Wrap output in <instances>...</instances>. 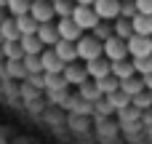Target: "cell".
Wrapping results in <instances>:
<instances>
[{
    "label": "cell",
    "mask_w": 152,
    "mask_h": 144,
    "mask_svg": "<svg viewBox=\"0 0 152 144\" xmlns=\"http://www.w3.org/2000/svg\"><path fill=\"white\" fill-rule=\"evenodd\" d=\"M112 35L120 37V40H128V37L134 35L131 21H128V19H115V21H112Z\"/></svg>",
    "instance_id": "ffe728a7"
},
{
    "label": "cell",
    "mask_w": 152,
    "mask_h": 144,
    "mask_svg": "<svg viewBox=\"0 0 152 144\" xmlns=\"http://www.w3.org/2000/svg\"><path fill=\"white\" fill-rule=\"evenodd\" d=\"M142 80H144V88H147V91L152 94V75H147V77H142Z\"/></svg>",
    "instance_id": "484cf974"
},
{
    "label": "cell",
    "mask_w": 152,
    "mask_h": 144,
    "mask_svg": "<svg viewBox=\"0 0 152 144\" xmlns=\"http://www.w3.org/2000/svg\"><path fill=\"white\" fill-rule=\"evenodd\" d=\"M91 35L99 40V43H104V40H110L112 37V21H99L94 29H91Z\"/></svg>",
    "instance_id": "7402d4cb"
},
{
    "label": "cell",
    "mask_w": 152,
    "mask_h": 144,
    "mask_svg": "<svg viewBox=\"0 0 152 144\" xmlns=\"http://www.w3.org/2000/svg\"><path fill=\"white\" fill-rule=\"evenodd\" d=\"M126 51L131 59H144L152 56V37H142V35H131L126 40Z\"/></svg>",
    "instance_id": "3957f363"
},
{
    "label": "cell",
    "mask_w": 152,
    "mask_h": 144,
    "mask_svg": "<svg viewBox=\"0 0 152 144\" xmlns=\"http://www.w3.org/2000/svg\"><path fill=\"white\" fill-rule=\"evenodd\" d=\"M142 91H147V88H144V80H142L139 75H134V77H128V80H120V94H126L128 99L139 96Z\"/></svg>",
    "instance_id": "5bb4252c"
},
{
    "label": "cell",
    "mask_w": 152,
    "mask_h": 144,
    "mask_svg": "<svg viewBox=\"0 0 152 144\" xmlns=\"http://www.w3.org/2000/svg\"><path fill=\"white\" fill-rule=\"evenodd\" d=\"M59 59H61V64H75L77 61V53H75V43H67V40H59L53 48H51Z\"/></svg>",
    "instance_id": "4fadbf2b"
},
{
    "label": "cell",
    "mask_w": 152,
    "mask_h": 144,
    "mask_svg": "<svg viewBox=\"0 0 152 144\" xmlns=\"http://www.w3.org/2000/svg\"><path fill=\"white\" fill-rule=\"evenodd\" d=\"M3 19H5V8H0V21H3Z\"/></svg>",
    "instance_id": "83f0119b"
},
{
    "label": "cell",
    "mask_w": 152,
    "mask_h": 144,
    "mask_svg": "<svg viewBox=\"0 0 152 144\" xmlns=\"http://www.w3.org/2000/svg\"><path fill=\"white\" fill-rule=\"evenodd\" d=\"M102 48H104V59L107 61H120V59H128V51H126V40H120V37H110V40H104L102 43Z\"/></svg>",
    "instance_id": "8992f818"
},
{
    "label": "cell",
    "mask_w": 152,
    "mask_h": 144,
    "mask_svg": "<svg viewBox=\"0 0 152 144\" xmlns=\"http://www.w3.org/2000/svg\"><path fill=\"white\" fill-rule=\"evenodd\" d=\"M0 8H5V0H0Z\"/></svg>",
    "instance_id": "f1b7e54d"
},
{
    "label": "cell",
    "mask_w": 152,
    "mask_h": 144,
    "mask_svg": "<svg viewBox=\"0 0 152 144\" xmlns=\"http://www.w3.org/2000/svg\"><path fill=\"white\" fill-rule=\"evenodd\" d=\"M40 67H43V75H61V69H64L61 59H59L51 48H45V51L40 53Z\"/></svg>",
    "instance_id": "ba28073f"
},
{
    "label": "cell",
    "mask_w": 152,
    "mask_h": 144,
    "mask_svg": "<svg viewBox=\"0 0 152 144\" xmlns=\"http://www.w3.org/2000/svg\"><path fill=\"white\" fill-rule=\"evenodd\" d=\"M69 19L75 21V27H77L83 35H86V29H94V27L99 24V16H96L94 8H88V5H75Z\"/></svg>",
    "instance_id": "7a4b0ae2"
},
{
    "label": "cell",
    "mask_w": 152,
    "mask_h": 144,
    "mask_svg": "<svg viewBox=\"0 0 152 144\" xmlns=\"http://www.w3.org/2000/svg\"><path fill=\"white\" fill-rule=\"evenodd\" d=\"M51 5H53L56 21H59V19H69V16H72V8H75V3H69V0H56V3H51Z\"/></svg>",
    "instance_id": "44dd1931"
},
{
    "label": "cell",
    "mask_w": 152,
    "mask_h": 144,
    "mask_svg": "<svg viewBox=\"0 0 152 144\" xmlns=\"http://www.w3.org/2000/svg\"><path fill=\"white\" fill-rule=\"evenodd\" d=\"M48 3H56V0H48Z\"/></svg>",
    "instance_id": "f546056e"
},
{
    "label": "cell",
    "mask_w": 152,
    "mask_h": 144,
    "mask_svg": "<svg viewBox=\"0 0 152 144\" xmlns=\"http://www.w3.org/2000/svg\"><path fill=\"white\" fill-rule=\"evenodd\" d=\"M40 43H43V48H53L56 43H59V32H56V21L53 24H40L37 27V35H35Z\"/></svg>",
    "instance_id": "9c48e42d"
},
{
    "label": "cell",
    "mask_w": 152,
    "mask_h": 144,
    "mask_svg": "<svg viewBox=\"0 0 152 144\" xmlns=\"http://www.w3.org/2000/svg\"><path fill=\"white\" fill-rule=\"evenodd\" d=\"M29 3H32V0H5V11L11 13V19L27 16V13H29Z\"/></svg>",
    "instance_id": "d6986e66"
},
{
    "label": "cell",
    "mask_w": 152,
    "mask_h": 144,
    "mask_svg": "<svg viewBox=\"0 0 152 144\" xmlns=\"http://www.w3.org/2000/svg\"><path fill=\"white\" fill-rule=\"evenodd\" d=\"M29 16L37 21V24H53V5L48 0H32L29 3Z\"/></svg>",
    "instance_id": "5b68a950"
},
{
    "label": "cell",
    "mask_w": 152,
    "mask_h": 144,
    "mask_svg": "<svg viewBox=\"0 0 152 144\" xmlns=\"http://www.w3.org/2000/svg\"><path fill=\"white\" fill-rule=\"evenodd\" d=\"M134 5H136V13L152 16V0H134Z\"/></svg>",
    "instance_id": "d4e9b609"
},
{
    "label": "cell",
    "mask_w": 152,
    "mask_h": 144,
    "mask_svg": "<svg viewBox=\"0 0 152 144\" xmlns=\"http://www.w3.org/2000/svg\"><path fill=\"white\" fill-rule=\"evenodd\" d=\"M91 8L99 16V21H115V19H120V0H96Z\"/></svg>",
    "instance_id": "277c9868"
},
{
    "label": "cell",
    "mask_w": 152,
    "mask_h": 144,
    "mask_svg": "<svg viewBox=\"0 0 152 144\" xmlns=\"http://www.w3.org/2000/svg\"><path fill=\"white\" fill-rule=\"evenodd\" d=\"M131 27H134V35H142V37H152V16L136 13V16L131 19Z\"/></svg>",
    "instance_id": "9a60e30c"
},
{
    "label": "cell",
    "mask_w": 152,
    "mask_h": 144,
    "mask_svg": "<svg viewBox=\"0 0 152 144\" xmlns=\"http://www.w3.org/2000/svg\"><path fill=\"white\" fill-rule=\"evenodd\" d=\"M94 83H96V91L102 94V99H107V96H112V94L120 91V80L112 77V75H107V77H102V80H94Z\"/></svg>",
    "instance_id": "2e32d148"
},
{
    "label": "cell",
    "mask_w": 152,
    "mask_h": 144,
    "mask_svg": "<svg viewBox=\"0 0 152 144\" xmlns=\"http://www.w3.org/2000/svg\"><path fill=\"white\" fill-rule=\"evenodd\" d=\"M136 16V5H134V0H120V19H134Z\"/></svg>",
    "instance_id": "cb8c5ba5"
},
{
    "label": "cell",
    "mask_w": 152,
    "mask_h": 144,
    "mask_svg": "<svg viewBox=\"0 0 152 144\" xmlns=\"http://www.w3.org/2000/svg\"><path fill=\"white\" fill-rule=\"evenodd\" d=\"M19 45H21V51H24V56H40L45 48H43V43L32 35V37H19Z\"/></svg>",
    "instance_id": "ac0fdd59"
},
{
    "label": "cell",
    "mask_w": 152,
    "mask_h": 144,
    "mask_svg": "<svg viewBox=\"0 0 152 144\" xmlns=\"http://www.w3.org/2000/svg\"><path fill=\"white\" fill-rule=\"evenodd\" d=\"M94 3H96V0H75V5H88V8H91Z\"/></svg>",
    "instance_id": "4316f807"
},
{
    "label": "cell",
    "mask_w": 152,
    "mask_h": 144,
    "mask_svg": "<svg viewBox=\"0 0 152 144\" xmlns=\"http://www.w3.org/2000/svg\"><path fill=\"white\" fill-rule=\"evenodd\" d=\"M0 40H3V43H19V32H16V24H13L11 16H5V19L0 21ZM3 43H0V45H3Z\"/></svg>",
    "instance_id": "e0dca14e"
},
{
    "label": "cell",
    "mask_w": 152,
    "mask_h": 144,
    "mask_svg": "<svg viewBox=\"0 0 152 144\" xmlns=\"http://www.w3.org/2000/svg\"><path fill=\"white\" fill-rule=\"evenodd\" d=\"M110 75L118 77V80H128V77H134V75H136V72H134V61H131V59L110 61Z\"/></svg>",
    "instance_id": "8fae6325"
},
{
    "label": "cell",
    "mask_w": 152,
    "mask_h": 144,
    "mask_svg": "<svg viewBox=\"0 0 152 144\" xmlns=\"http://www.w3.org/2000/svg\"><path fill=\"white\" fill-rule=\"evenodd\" d=\"M13 24H16V32H19V37H32V35H37V21L27 13V16H16L13 19Z\"/></svg>",
    "instance_id": "7c38bea8"
},
{
    "label": "cell",
    "mask_w": 152,
    "mask_h": 144,
    "mask_svg": "<svg viewBox=\"0 0 152 144\" xmlns=\"http://www.w3.org/2000/svg\"><path fill=\"white\" fill-rule=\"evenodd\" d=\"M56 32H59V40H67V43H77L83 37V32L75 27L72 19H59L56 21Z\"/></svg>",
    "instance_id": "52a82bcc"
},
{
    "label": "cell",
    "mask_w": 152,
    "mask_h": 144,
    "mask_svg": "<svg viewBox=\"0 0 152 144\" xmlns=\"http://www.w3.org/2000/svg\"><path fill=\"white\" fill-rule=\"evenodd\" d=\"M75 53H77V61H80V64H88V61H94V59H102V56H104V48H102V43H99L94 35H83V37L75 43Z\"/></svg>",
    "instance_id": "6da1fadb"
},
{
    "label": "cell",
    "mask_w": 152,
    "mask_h": 144,
    "mask_svg": "<svg viewBox=\"0 0 152 144\" xmlns=\"http://www.w3.org/2000/svg\"><path fill=\"white\" fill-rule=\"evenodd\" d=\"M86 67V75L91 77V80H102V77H107L110 75V61L102 56V59H94V61H88V64H83Z\"/></svg>",
    "instance_id": "30bf717a"
},
{
    "label": "cell",
    "mask_w": 152,
    "mask_h": 144,
    "mask_svg": "<svg viewBox=\"0 0 152 144\" xmlns=\"http://www.w3.org/2000/svg\"><path fill=\"white\" fill-rule=\"evenodd\" d=\"M131 61H134V72H136L139 77L152 75V56H144V59H131Z\"/></svg>",
    "instance_id": "603a6c76"
}]
</instances>
